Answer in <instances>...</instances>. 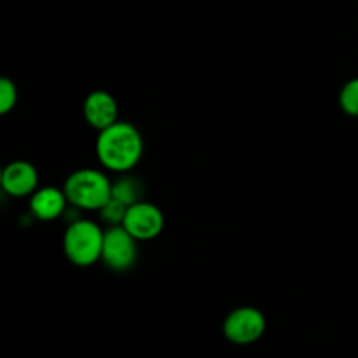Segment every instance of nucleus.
I'll return each mask as SVG.
<instances>
[{
	"label": "nucleus",
	"instance_id": "12",
	"mask_svg": "<svg viewBox=\"0 0 358 358\" xmlns=\"http://www.w3.org/2000/svg\"><path fill=\"white\" fill-rule=\"evenodd\" d=\"M339 105L343 112L352 117H358V77L348 80L339 93Z\"/></svg>",
	"mask_w": 358,
	"mask_h": 358
},
{
	"label": "nucleus",
	"instance_id": "4",
	"mask_svg": "<svg viewBox=\"0 0 358 358\" xmlns=\"http://www.w3.org/2000/svg\"><path fill=\"white\" fill-rule=\"evenodd\" d=\"M222 332L233 345H252L266 332V317L252 306H241L231 311L222 324Z\"/></svg>",
	"mask_w": 358,
	"mask_h": 358
},
{
	"label": "nucleus",
	"instance_id": "7",
	"mask_svg": "<svg viewBox=\"0 0 358 358\" xmlns=\"http://www.w3.org/2000/svg\"><path fill=\"white\" fill-rule=\"evenodd\" d=\"M0 184L13 198H27L38 189V173L28 161H13L3 168Z\"/></svg>",
	"mask_w": 358,
	"mask_h": 358
},
{
	"label": "nucleus",
	"instance_id": "6",
	"mask_svg": "<svg viewBox=\"0 0 358 358\" xmlns=\"http://www.w3.org/2000/svg\"><path fill=\"white\" fill-rule=\"evenodd\" d=\"M122 227L138 241H150L161 234L164 227V215L156 205L138 201L128 206Z\"/></svg>",
	"mask_w": 358,
	"mask_h": 358
},
{
	"label": "nucleus",
	"instance_id": "8",
	"mask_svg": "<svg viewBox=\"0 0 358 358\" xmlns=\"http://www.w3.org/2000/svg\"><path fill=\"white\" fill-rule=\"evenodd\" d=\"M83 114L91 128L101 131V129L108 128V126H112L114 122H117V101H115V98L112 96L110 93H107V91H93V93L87 94L86 100H84Z\"/></svg>",
	"mask_w": 358,
	"mask_h": 358
},
{
	"label": "nucleus",
	"instance_id": "9",
	"mask_svg": "<svg viewBox=\"0 0 358 358\" xmlns=\"http://www.w3.org/2000/svg\"><path fill=\"white\" fill-rule=\"evenodd\" d=\"M69 199H66L65 191L52 185H45V187L37 189L34 194L30 196V210L34 213L35 219L44 220H55L62 217L69 208Z\"/></svg>",
	"mask_w": 358,
	"mask_h": 358
},
{
	"label": "nucleus",
	"instance_id": "11",
	"mask_svg": "<svg viewBox=\"0 0 358 358\" xmlns=\"http://www.w3.org/2000/svg\"><path fill=\"white\" fill-rule=\"evenodd\" d=\"M126 212H128V206H126L124 203H121L119 199H115V198L108 199V201L105 203V205L101 206L100 210H98L101 220H103L105 224H108V227L122 226V222H124Z\"/></svg>",
	"mask_w": 358,
	"mask_h": 358
},
{
	"label": "nucleus",
	"instance_id": "1",
	"mask_svg": "<svg viewBox=\"0 0 358 358\" xmlns=\"http://www.w3.org/2000/svg\"><path fill=\"white\" fill-rule=\"evenodd\" d=\"M142 154L143 138L131 122L117 121L98 135L96 157L107 170L126 173L140 163Z\"/></svg>",
	"mask_w": 358,
	"mask_h": 358
},
{
	"label": "nucleus",
	"instance_id": "2",
	"mask_svg": "<svg viewBox=\"0 0 358 358\" xmlns=\"http://www.w3.org/2000/svg\"><path fill=\"white\" fill-rule=\"evenodd\" d=\"M63 191L70 206L98 212L112 198V182L103 171L83 168L66 177Z\"/></svg>",
	"mask_w": 358,
	"mask_h": 358
},
{
	"label": "nucleus",
	"instance_id": "10",
	"mask_svg": "<svg viewBox=\"0 0 358 358\" xmlns=\"http://www.w3.org/2000/svg\"><path fill=\"white\" fill-rule=\"evenodd\" d=\"M143 185L135 177H121L112 182V198L119 199L126 206L142 201Z\"/></svg>",
	"mask_w": 358,
	"mask_h": 358
},
{
	"label": "nucleus",
	"instance_id": "13",
	"mask_svg": "<svg viewBox=\"0 0 358 358\" xmlns=\"http://www.w3.org/2000/svg\"><path fill=\"white\" fill-rule=\"evenodd\" d=\"M17 103V87L14 80L2 77L0 79V114H9Z\"/></svg>",
	"mask_w": 358,
	"mask_h": 358
},
{
	"label": "nucleus",
	"instance_id": "5",
	"mask_svg": "<svg viewBox=\"0 0 358 358\" xmlns=\"http://www.w3.org/2000/svg\"><path fill=\"white\" fill-rule=\"evenodd\" d=\"M136 243L138 240H135L122 226L108 227L105 231L101 262L112 271H128L138 255Z\"/></svg>",
	"mask_w": 358,
	"mask_h": 358
},
{
	"label": "nucleus",
	"instance_id": "3",
	"mask_svg": "<svg viewBox=\"0 0 358 358\" xmlns=\"http://www.w3.org/2000/svg\"><path fill=\"white\" fill-rule=\"evenodd\" d=\"M105 231L96 222L76 219L69 224L63 234L65 257L77 268H90L101 261Z\"/></svg>",
	"mask_w": 358,
	"mask_h": 358
}]
</instances>
